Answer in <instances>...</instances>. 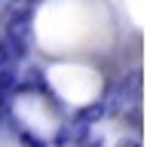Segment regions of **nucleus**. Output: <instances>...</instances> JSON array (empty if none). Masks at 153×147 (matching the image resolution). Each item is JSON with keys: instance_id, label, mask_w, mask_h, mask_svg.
Here are the masks:
<instances>
[{"instance_id": "f03ea898", "label": "nucleus", "mask_w": 153, "mask_h": 147, "mask_svg": "<svg viewBox=\"0 0 153 147\" xmlns=\"http://www.w3.org/2000/svg\"><path fill=\"white\" fill-rule=\"evenodd\" d=\"M28 3H34V0H28Z\"/></svg>"}, {"instance_id": "f257e3e1", "label": "nucleus", "mask_w": 153, "mask_h": 147, "mask_svg": "<svg viewBox=\"0 0 153 147\" xmlns=\"http://www.w3.org/2000/svg\"><path fill=\"white\" fill-rule=\"evenodd\" d=\"M31 19H34V9L28 6V0H22V6H12V9H9V16H6V40H9L12 49H16V55H19V58L25 55V49H28Z\"/></svg>"}]
</instances>
